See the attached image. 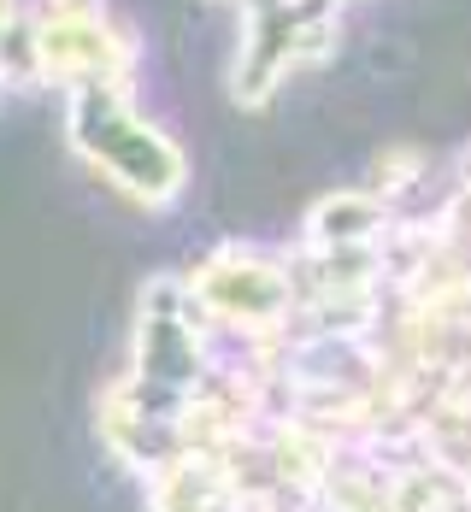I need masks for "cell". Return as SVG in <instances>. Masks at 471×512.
Instances as JSON below:
<instances>
[{"label": "cell", "mask_w": 471, "mask_h": 512, "mask_svg": "<svg viewBox=\"0 0 471 512\" xmlns=\"http://www.w3.org/2000/svg\"><path fill=\"white\" fill-rule=\"evenodd\" d=\"M65 18H106V0H42L36 24H65Z\"/></svg>", "instance_id": "cell-5"}, {"label": "cell", "mask_w": 471, "mask_h": 512, "mask_svg": "<svg viewBox=\"0 0 471 512\" xmlns=\"http://www.w3.org/2000/svg\"><path fill=\"white\" fill-rule=\"evenodd\" d=\"M183 289H189V307L201 324H230L254 342H277L295 324V289H289L283 254H265L248 242L201 259L183 277Z\"/></svg>", "instance_id": "cell-2"}, {"label": "cell", "mask_w": 471, "mask_h": 512, "mask_svg": "<svg viewBox=\"0 0 471 512\" xmlns=\"http://www.w3.org/2000/svg\"><path fill=\"white\" fill-rule=\"evenodd\" d=\"M71 148L101 171L112 189L142 206H171L189 183V159L171 136L130 106V83H83L71 89Z\"/></svg>", "instance_id": "cell-1"}, {"label": "cell", "mask_w": 471, "mask_h": 512, "mask_svg": "<svg viewBox=\"0 0 471 512\" xmlns=\"http://www.w3.org/2000/svg\"><path fill=\"white\" fill-rule=\"evenodd\" d=\"M389 206L366 195V189H336L307 212V248L318 254H354V248H377L389 230Z\"/></svg>", "instance_id": "cell-4"}, {"label": "cell", "mask_w": 471, "mask_h": 512, "mask_svg": "<svg viewBox=\"0 0 471 512\" xmlns=\"http://www.w3.org/2000/svg\"><path fill=\"white\" fill-rule=\"evenodd\" d=\"M24 65L42 83H65V89L130 83L136 42L118 24H106V18H65V24H36L30 18V30H24Z\"/></svg>", "instance_id": "cell-3"}]
</instances>
